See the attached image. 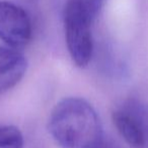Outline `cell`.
<instances>
[{"mask_svg":"<svg viewBox=\"0 0 148 148\" xmlns=\"http://www.w3.org/2000/svg\"><path fill=\"white\" fill-rule=\"evenodd\" d=\"M48 126L62 148H95L103 141L99 116L81 98L61 100L52 110Z\"/></svg>","mask_w":148,"mask_h":148,"instance_id":"1","label":"cell"},{"mask_svg":"<svg viewBox=\"0 0 148 148\" xmlns=\"http://www.w3.org/2000/svg\"><path fill=\"white\" fill-rule=\"evenodd\" d=\"M93 16L78 0H68L64 12L65 39L68 51L77 66L84 68L93 51L91 23Z\"/></svg>","mask_w":148,"mask_h":148,"instance_id":"2","label":"cell"},{"mask_svg":"<svg viewBox=\"0 0 148 148\" xmlns=\"http://www.w3.org/2000/svg\"><path fill=\"white\" fill-rule=\"evenodd\" d=\"M32 37V23L28 13L18 5L0 1V39L12 49L28 45Z\"/></svg>","mask_w":148,"mask_h":148,"instance_id":"3","label":"cell"},{"mask_svg":"<svg viewBox=\"0 0 148 148\" xmlns=\"http://www.w3.org/2000/svg\"><path fill=\"white\" fill-rule=\"evenodd\" d=\"M113 122L119 133L132 148L146 147L144 108L130 102L113 112Z\"/></svg>","mask_w":148,"mask_h":148,"instance_id":"4","label":"cell"},{"mask_svg":"<svg viewBox=\"0 0 148 148\" xmlns=\"http://www.w3.org/2000/svg\"><path fill=\"white\" fill-rule=\"evenodd\" d=\"M26 68L28 62L22 53L12 47H0V95L22 81Z\"/></svg>","mask_w":148,"mask_h":148,"instance_id":"5","label":"cell"},{"mask_svg":"<svg viewBox=\"0 0 148 148\" xmlns=\"http://www.w3.org/2000/svg\"><path fill=\"white\" fill-rule=\"evenodd\" d=\"M24 137L14 126L0 125V148H22Z\"/></svg>","mask_w":148,"mask_h":148,"instance_id":"6","label":"cell"},{"mask_svg":"<svg viewBox=\"0 0 148 148\" xmlns=\"http://www.w3.org/2000/svg\"><path fill=\"white\" fill-rule=\"evenodd\" d=\"M78 1L81 2L87 8V10L90 12L93 18H95L97 12L99 11L101 5H103L104 0H78Z\"/></svg>","mask_w":148,"mask_h":148,"instance_id":"7","label":"cell"},{"mask_svg":"<svg viewBox=\"0 0 148 148\" xmlns=\"http://www.w3.org/2000/svg\"><path fill=\"white\" fill-rule=\"evenodd\" d=\"M144 126L145 135H146V147H148V110L144 109Z\"/></svg>","mask_w":148,"mask_h":148,"instance_id":"8","label":"cell"},{"mask_svg":"<svg viewBox=\"0 0 148 148\" xmlns=\"http://www.w3.org/2000/svg\"><path fill=\"white\" fill-rule=\"evenodd\" d=\"M95 148H118V147L115 146L114 144H112L110 142H104V141H101Z\"/></svg>","mask_w":148,"mask_h":148,"instance_id":"9","label":"cell"}]
</instances>
